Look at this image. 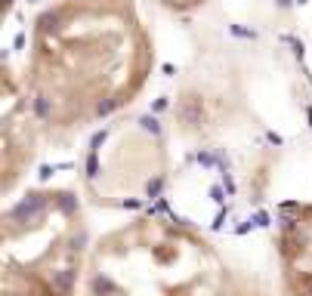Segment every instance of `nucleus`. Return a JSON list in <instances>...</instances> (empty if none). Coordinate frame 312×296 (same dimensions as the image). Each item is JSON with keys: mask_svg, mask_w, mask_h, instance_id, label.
Returning <instances> with one entry per match:
<instances>
[{"mask_svg": "<svg viewBox=\"0 0 312 296\" xmlns=\"http://www.w3.org/2000/svg\"><path fill=\"white\" fill-rule=\"evenodd\" d=\"M38 25L31 99L44 124H93L142 90L149 50L142 28L130 18V4H62Z\"/></svg>", "mask_w": 312, "mask_h": 296, "instance_id": "1", "label": "nucleus"}, {"mask_svg": "<svg viewBox=\"0 0 312 296\" xmlns=\"http://www.w3.org/2000/svg\"><path fill=\"white\" fill-rule=\"evenodd\" d=\"M90 296H266L186 222L139 216L90 253Z\"/></svg>", "mask_w": 312, "mask_h": 296, "instance_id": "2", "label": "nucleus"}, {"mask_svg": "<svg viewBox=\"0 0 312 296\" xmlns=\"http://www.w3.org/2000/svg\"><path fill=\"white\" fill-rule=\"evenodd\" d=\"M84 226L68 194L38 192L16 204L4 238V296H71Z\"/></svg>", "mask_w": 312, "mask_h": 296, "instance_id": "3", "label": "nucleus"}, {"mask_svg": "<svg viewBox=\"0 0 312 296\" xmlns=\"http://www.w3.org/2000/svg\"><path fill=\"white\" fill-rule=\"evenodd\" d=\"M278 259L284 296H312V204H284L281 207Z\"/></svg>", "mask_w": 312, "mask_h": 296, "instance_id": "4", "label": "nucleus"}]
</instances>
